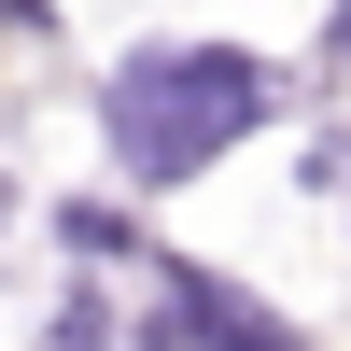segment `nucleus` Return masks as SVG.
<instances>
[{"label": "nucleus", "mask_w": 351, "mask_h": 351, "mask_svg": "<svg viewBox=\"0 0 351 351\" xmlns=\"http://www.w3.org/2000/svg\"><path fill=\"white\" fill-rule=\"evenodd\" d=\"M253 99H267V71L253 56H141L127 84H112V141H127V169H197L225 155V141L253 127Z\"/></svg>", "instance_id": "nucleus-1"}]
</instances>
